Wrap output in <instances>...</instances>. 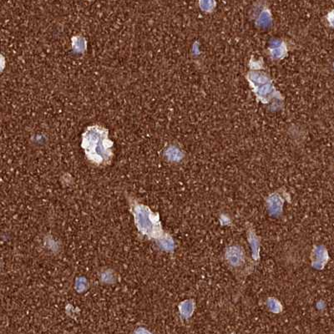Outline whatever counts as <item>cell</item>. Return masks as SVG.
Masks as SVG:
<instances>
[{
    "instance_id": "1",
    "label": "cell",
    "mask_w": 334,
    "mask_h": 334,
    "mask_svg": "<svg viewBox=\"0 0 334 334\" xmlns=\"http://www.w3.org/2000/svg\"><path fill=\"white\" fill-rule=\"evenodd\" d=\"M131 209L133 213L135 224L138 231L147 237L148 239H155L156 242L164 237L160 216L151 212L147 206L140 204L137 200H130Z\"/></svg>"
},
{
    "instance_id": "2",
    "label": "cell",
    "mask_w": 334,
    "mask_h": 334,
    "mask_svg": "<svg viewBox=\"0 0 334 334\" xmlns=\"http://www.w3.org/2000/svg\"><path fill=\"white\" fill-rule=\"evenodd\" d=\"M82 146L85 150L87 158L94 164L106 165L111 161L112 143L106 139V136L100 135V137L96 133L94 136L88 135L84 138Z\"/></svg>"
},
{
    "instance_id": "3",
    "label": "cell",
    "mask_w": 334,
    "mask_h": 334,
    "mask_svg": "<svg viewBox=\"0 0 334 334\" xmlns=\"http://www.w3.org/2000/svg\"><path fill=\"white\" fill-rule=\"evenodd\" d=\"M225 259L231 266L239 267L244 262V252L239 247L232 246L225 251Z\"/></svg>"
},
{
    "instance_id": "4",
    "label": "cell",
    "mask_w": 334,
    "mask_h": 334,
    "mask_svg": "<svg viewBox=\"0 0 334 334\" xmlns=\"http://www.w3.org/2000/svg\"><path fill=\"white\" fill-rule=\"evenodd\" d=\"M283 198L278 193H274L268 197L267 200V208L268 212L273 217H278L282 212L283 206Z\"/></svg>"
},
{
    "instance_id": "5",
    "label": "cell",
    "mask_w": 334,
    "mask_h": 334,
    "mask_svg": "<svg viewBox=\"0 0 334 334\" xmlns=\"http://www.w3.org/2000/svg\"><path fill=\"white\" fill-rule=\"evenodd\" d=\"M313 256L314 258L312 262V266L315 268H322L328 260L327 251L323 247H317V248H315Z\"/></svg>"
},
{
    "instance_id": "6",
    "label": "cell",
    "mask_w": 334,
    "mask_h": 334,
    "mask_svg": "<svg viewBox=\"0 0 334 334\" xmlns=\"http://www.w3.org/2000/svg\"><path fill=\"white\" fill-rule=\"evenodd\" d=\"M194 307H195V304H194L193 301H185L183 303H181V305H180V312L183 317H191L194 312Z\"/></svg>"
},
{
    "instance_id": "7",
    "label": "cell",
    "mask_w": 334,
    "mask_h": 334,
    "mask_svg": "<svg viewBox=\"0 0 334 334\" xmlns=\"http://www.w3.org/2000/svg\"><path fill=\"white\" fill-rule=\"evenodd\" d=\"M157 243H158L160 248H162L163 250H167V251L173 250H174V248H175L174 241H173L172 238L167 233H166L164 237L159 240Z\"/></svg>"
},
{
    "instance_id": "8",
    "label": "cell",
    "mask_w": 334,
    "mask_h": 334,
    "mask_svg": "<svg viewBox=\"0 0 334 334\" xmlns=\"http://www.w3.org/2000/svg\"><path fill=\"white\" fill-rule=\"evenodd\" d=\"M249 242H250V247L252 249V255H253L254 258L256 259L258 257L259 252V242L256 239V237L254 235V233L249 234Z\"/></svg>"
},
{
    "instance_id": "9",
    "label": "cell",
    "mask_w": 334,
    "mask_h": 334,
    "mask_svg": "<svg viewBox=\"0 0 334 334\" xmlns=\"http://www.w3.org/2000/svg\"><path fill=\"white\" fill-rule=\"evenodd\" d=\"M267 306H268V308L270 309L272 312H276V313L281 312V304L279 303L278 301L276 300L274 298L268 299V301H267Z\"/></svg>"
},
{
    "instance_id": "10",
    "label": "cell",
    "mask_w": 334,
    "mask_h": 334,
    "mask_svg": "<svg viewBox=\"0 0 334 334\" xmlns=\"http://www.w3.org/2000/svg\"><path fill=\"white\" fill-rule=\"evenodd\" d=\"M214 0H200L201 9H204L206 12L212 11L213 8H214Z\"/></svg>"
},
{
    "instance_id": "11",
    "label": "cell",
    "mask_w": 334,
    "mask_h": 334,
    "mask_svg": "<svg viewBox=\"0 0 334 334\" xmlns=\"http://www.w3.org/2000/svg\"><path fill=\"white\" fill-rule=\"evenodd\" d=\"M327 21H328V24H329L330 27H333L334 28V10H332L331 12H329L328 15H327Z\"/></svg>"
}]
</instances>
